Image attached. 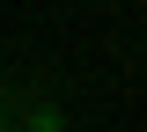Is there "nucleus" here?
I'll return each mask as SVG.
<instances>
[{"label": "nucleus", "instance_id": "1", "mask_svg": "<svg viewBox=\"0 0 147 132\" xmlns=\"http://www.w3.org/2000/svg\"><path fill=\"white\" fill-rule=\"evenodd\" d=\"M0 132H7V125H0Z\"/></svg>", "mask_w": 147, "mask_h": 132}]
</instances>
